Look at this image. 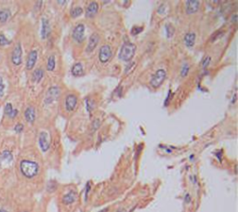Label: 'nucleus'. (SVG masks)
<instances>
[{"instance_id":"1","label":"nucleus","mask_w":238,"mask_h":212,"mask_svg":"<svg viewBox=\"0 0 238 212\" xmlns=\"http://www.w3.org/2000/svg\"><path fill=\"white\" fill-rule=\"evenodd\" d=\"M20 170L25 178L32 179L38 174L39 166L37 162L31 160H21L20 163Z\"/></svg>"},{"instance_id":"2","label":"nucleus","mask_w":238,"mask_h":212,"mask_svg":"<svg viewBox=\"0 0 238 212\" xmlns=\"http://www.w3.org/2000/svg\"><path fill=\"white\" fill-rule=\"evenodd\" d=\"M136 52V46L132 43H125L118 54V58L124 62H130Z\"/></svg>"},{"instance_id":"3","label":"nucleus","mask_w":238,"mask_h":212,"mask_svg":"<svg viewBox=\"0 0 238 212\" xmlns=\"http://www.w3.org/2000/svg\"><path fill=\"white\" fill-rule=\"evenodd\" d=\"M166 76V73L164 69H158L152 76L151 80H150V85L154 87L157 88L159 87L165 81Z\"/></svg>"},{"instance_id":"4","label":"nucleus","mask_w":238,"mask_h":212,"mask_svg":"<svg viewBox=\"0 0 238 212\" xmlns=\"http://www.w3.org/2000/svg\"><path fill=\"white\" fill-rule=\"evenodd\" d=\"M60 95V87H51L47 91V94L45 97V102L47 104H50L53 102H55L56 100H58Z\"/></svg>"},{"instance_id":"5","label":"nucleus","mask_w":238,"mask_h":212,"mask_svg":"<svg viewBox=\"0 0 238 212\" xmlns=\"http://www.w3.org/2000/svg\"><path fill=\"white\" fill-rule=\"evenodd\" d=\"M113 55V51H112V48L109 45H104L100 48L99 52V60L100 63L105 64L107 62H109L110 59L112 58Z\"/></svg>"},{"instance_id":"6","label":"nucleus","mask_w":238,"mask_h":212,"mask_svg":"<svg viewBox=\"0 0 238 212\" xmlns=\"http://www.w3.org/2000/svg\"><path fill=\"white\" fill-rule=\"evenodd\" d=\"M11 62L16 66L21 65L22 62V48H21V43H17L13 48V51L11 54Z\"/></svg>"},{"instance_id":"7","label":"nucleus","mask_w":238,"mask_h":212,"mask_svg":"<svg viewBox=\"0 0 238 212\" xmlns=\"http://www.w3.org/2000/svg\"><path fill=\"white\" fill-rule=\"evenodd\" d=\"M73 38L77 43H81L85 38V25L83 23L77 24L73 31Z\"/></svg>"},{"instance_id":"8","label":"nucleus","mask_w":238,"mask_h":212,"mask_svg":"<svg viewBox=\"0 0 238 212\" xmlns=\"http://www.w3.org/2000/svg\"><path fill=\"white\" fill-rule=\"evenodd\" d=\"M38 143L40 146V149L42 150V152H47V151L49 149L50 146V141H49V135L46 131H41L38 137Z\"/></svg>"},{"instance_id":"9","label":"nucleus","mask_w":238,"mask_h":212,"mask_svg":"<svg viewBox=\"0 0 238 212\" xmlns=\"http://www.w3.org/2000/svg\"><path fill=\"white\" fill-rule=\"evenodd\" d=\"M77 97L75 94H69L67 95V97L65 98V109L68 112H72L74 111L76 106H77Z\"/></svg>"},{"instance_id":"10","label":"nucleus","mask_w":238,"mask_h":212,"mask_svg":"<svg viewBox=\"0 0 238 212\" xmlns=\"http://www.w3.org/2000/svg\"><path fill=\"white\" fill-rule=\"evenodd\" d=\"M199 8H200V2L197 1V0H188L185 3V10H186V13L189 15L196 13Z\"/></svg>"},{"instance_id":"11","label":"nucleus","mask_w":238,"mask_h":212,"mask_svg":"<svg viewBox=\"0 0 238 212\" xmlns=\"http://www.w3.org/2000/svg\"><path fill=\"white\" fill-rule=\"evenodd\" d=\"M37 57H38L37 50L33 49V50H31L29 52L28 58H27V62H26V69L27 70H32L33 68V66H35L36 64H37Z\"/></svg>"},{"instance_id":"12","label":"nucleus","mask_w":238,"mask_h":212,"mask_svg":"<svg viewBox=\"0 0 238 212\" xmlns=\"http://www.w3.org/2000/svg\"><path fill=\"white\" fill-rule=\"evenodd\" d=\"M99 42V36L96 33L92 34L89 37V40H88V46H87V52H91L93 51L96 47L98 46Z\"/></svg>"},{"instance_id":"13","label":"nucleus","mask_w":238,"mask_h":212,"mask_svg":"<svg viewBox=\"0 0 238 212\" xmlns=\"http://www.w3.org/2000/svg\"><path fill=\"white\" fill-rule=\"evenodd\" d=\"M51 32L50 24L48 19L43 18L42 19V26H41V37L42 39H46L49 37Z\"/></svg>"},{"instance_id":"14","label":"nucleus","mask_w":238,"mask_h":212,"mask_svg":"<svg viewBox=\"0 0 238 212\" xmlns=\"http://www.w3.org/2000/svg\"><path fill=\"white\" fill-rule=\"evenodd\" d=\"M13 160L12 153L9 150H5L0 154V164L1 165H10Z\"/></svg>"},{"instance_id":"15","label":"nucleus","mask_w":238,"mask_h":212,"mask_svg":"<svg viewBox=\"0 0 238 212\" xmlns=\"http://www.w3.org/2000/svg\"><path fill=\"white\" fill-rule=\"evenodd\" d=\"M24 118L28 123L33 124L36 120V110L33 107L29 106L24 111Z\"/></svg>"},{"instance_id":"16","label":"nucleus","mask_w":238,"mask_h":212,"mask_svg":"<svg viewBox=\"0 0 238 212\" xmlns=\"http://www.w3.org/2000/svg\"><path fill=\"white\" fill-rule=\"evenodd\" d=\"M77 199V195L75 191H70L62 196V203L64 205H71Z\"/></svg>"},{"instance_id":"17","label":"nucleus","mask_w":238,"mask_h":212,"mask_svg":"<svg viewBox=\"0 0 238 212\" xmlns=\"http://www.w3.org/2000/svg\"><path fill=\"white\" fill-rule=\"evenodd\" d=\"M99 10V5L97 2H91L89 5L87 7L86 10V17L87 18H93Z\"/></svg>"},{"instance_id":"18","label":"nucleus","mask_w":238,"mask_h":212,"mask_svg":"<svg viewBox=\"0 0 238 212\" xmlns=\"http://www.w3.org/2000/svg\"><path fill=\"white\" fill-rule=\"evenodd\" d=\"M195 42V34L194 33H187L184 36V44L188 48H192Z\"/></svg>"},{"instance_id":"19","label":"nucleus","mask_w":238,"mask_h":212,"mask_svg":"<svg viewBox=\"0 0 238 212\" xmlns=\"http://www.w3.org/2000/svg\"><path fill=\"white\" fill-rule=\"evenodd\" d=\"M71 72H72V75H75V76H80L83 75L84 73V68H83V64H80V63H77L76 64L73 65L72 69H71Z\"/></svg>"},{"instance_id":"20","label":"nucleus","mask_w":238,"mask_h":212,"mask_svg":"<svg viewBox=\"0 0 238 212\" xmlns=\"http://www.w3.org/2000/svg\"><path fill=\"white\" fill-rule=\"evenodd\" d=\"M11 12L9 9H1L0 10V22H6L10 18Z\"/></svg>"},{"instance_id":"21","label":"nucleus","mask_w":238,"mask_h":212,"mask_svg":"<svg viewBox=\"0 0 238 212\" xmlns=\"http://www.w3.org/2000/svg\"><path fill=\"white\" fill-rule=\"evenodd\" d=\"M43 76H44V71L41 68H38V69L35 70L33 73V80L35 82H37V83L40 82L42 80Z\"/></svg>"},{"instance_id":"22","label":"nucleus","mask_w":238,"mask_h":212,"mask_svg":"<svg viewBox=\"0 0 238 212\" xmlns=\"http://www.w3.org/2000/svg\"><path fill=\"white\" fill-rule=\"evenodd\" d=\"M56 66V60H55V56L51 55L49 57L48 59V63H47V70L48 71H53L55 69Z\"/></svg>"},{"instance_id":"23","label":"nucleus","mask_w":238,"mask_h":212,"mask_svg":"<svg viewBox=\"0 0 238 212\" xmlns=\"http://www.w3.org/2000/svg\"><path fill=\"white\" fill-rule=\"evenodd\" d=\"M166 37L167 38H170L174 36V33H175V29L174 27L171 25V24H166Z\"/></svg>"},{"instance_id":"24","label":"nucleus","mask_w":238,"mask_h":212,"mask_svg":"<svg viewBox=\"0 0 238 212\" xmlns=\"http://www.w3.org/2000/svg\"><path fill=\"white\" fill-rule=\"evenodd\" d=\"M82 13H83V10H82V8H80V7H76L75 9H73V10H71V16H72L73 18H77V17H79Z\"/></svg>"},{"instance_id":"25","label":"nucleus","mask_w":238,"mask_h":212,"mask_svg":"<svg viewBox=\"0 0 238 212\" xmlns=\"http://www.w3.org/2000/svg\"><path fill=\"white\" fill-rule=\"evenodd\" d=\"M10 44V41L8 40V38L6 37L5 35L0 34V47H5Z\"/></svg>"},{"instance_id":"26","label":"nucleus","mask_w":238,"mask_h":212,"mask_svg":"<svg viewBox=\"0 0 238 212\" xmlns=\"http://www.w3.org/2000/svg\"><path fill=\"white\" fill-rule=\"evenodd\" d=\"M189 69H190L189 64H184L182 65V68H181V75L182 77H185L188 75V73H189Z\"/></svg>"},{"instance_id":"27","label":"nucleus","mask_w":238,"mask_h":212,"mask_svg":"<svg viewBox=\"0 0 238 212\" xmlns=\"http://www.w3.org/2000/svg\"><path fill=\"white\" fill-rule=\"evenodd\" d=\"M13 106H12V104L11 103H10V102H8L6 105H5V109H4V113H5V114L6 115H8V116H10V114H11V112L13 111Z\"/></svg>"},{"instance_id":"28","label":"nucleus","mask_w":238,"mask_h":212,"mask_svg":"<svg viewBox=\"0 0 238 212\" xmlns=\"http://www.w3.org/2000/svg\"><path fill=\"white\" fill-rule=\"evenodd\" d=\"M56 187H57V185L55 184L54 181H49L48 184V192H49V193L54 192L56 190Z\"/></svg>"},{"instance_id":"29","label":"nucleus","mask_w":238,"mask_h":212,"mask_svg":"<svg viewBox=\"0 0 238 212\" xmlns=\"http://www.w3.org/2000/svg\"><path fill=\"white\" fill-rule=\"evenodd\" d=\"M5 91V84L3 82V78L0 77V97H2L4 95Z\"/></svg>"},{"instance_id":"30","label":"nucleus","mask_w":238,"mask_h":212,"mask_svg":"<svg viewBox=\"0 0 238 212\" xmlns=\"http://www.w3.org/2000/svg\"><path fill=\"white\" fill-rule=\"evenodd\" d=\"M210 60H211L210 57H206L205 59H204L203 64H202V65H203V68H204V69H206V68L209 66V64H210Z\"/></svg>"},{"instance_id":"31","label":"nucleus","mask_w":238,"mask_h":212,"mask_svg":"<svg viewBox=\"0 0 238 212\" xmlns=\"http://www.w3.org/2000/svg\"><path fill=\"white\" fill-rule=\"evenodd\" d=\"M142 31V27H134V28L131 30V34L134 35V36H136V35L140 34Z\"/></svg>"},{"instance_id":"32","label":"nucleus","mask_w":238,"mask_h":212,"mask_svg":"<svg viewBox=\"0 0 238 212\" xmlns=\"http://www.w3.org/2000/svg\"><path fill=\"white\" fill-rule=\"evenodd\" d=\"M14 130H15V132H17V133L22 132V130H23V125L21 124V123H18V124L14 127Z\"/></svg>"},{"instance_id":"33","label":"nucleus","mask_w":238,"mask_h":212,"mask_svg":"<svg viewBox=\"0 0 238 212\" xmlns=\"http://www.w3.org/2000/svg\"><path fill=\"white\" fill-rule=\"evenodd\" d=\"M17 114H18V110H17V109H13V111L11 112V114H10L9 117H10V118H15V117L17 116Z\"/></svg>"},{"instance_id":"34","label":"nucleus","mask_w":238,"mask_h":212,"mask_svg":"<svg viewBox=\"0 0 238 212\" xmlns=\"http://www.w3.org/2000/svg\"><path fill=\"white\" fill-rule=\"evenodd\" d=\"M164 10H165V5H161V6L158 8V10H157V11H158L159 14H163V13H164Z\"/></svg>"},{"instance_id":"35","label":"nucleus","mask_w":238,"mask_h":212,"mask_svg":"<svg viewBox=\"0 0 238 212\" xmlns=\"http://www.w3.org/2000/svg\"><path fill=\"white\" fill-rule=\"evenodd\" d=\"M184 201H185V203H187V204L191 202V196H190L189 194H186V195H185V197H184Z\"/></svg>"},{"instance_id":"36","label":"nucleus","mask_w":238,"mask_h":212,"mask_svg":"<svg viewBox=\"0 0 238 212\" xmlns=\"http://www.w3.org/2000/svg\"><path fill=\"white\" fill-rule=\"evenodd\" d=\"M90 190V186H89V184L88 183L87 184V188H86V200H87V198H88V191Z\"/></svg>"},{"instance_id":"37","label":"nucleus","mask_w":238,"mask_h":212,"mask_svg":"<svg viewBox=\"0 0 238 212\" xmlns=\"http://www.w3.org/2000/svg\"><path fill=\"white\" fill-rule=\"evenodd\" d=\"M236 19H237V16H236V14H235V15H233V16H232V19L233 23H235V22H236Z\"/></svg>"},{"instance_id":"38","label":"nucleus","mask_w":238,"mask_h":212,"mask_svg":"<svg viewBox=\"0 0 238 212\" xmlns=\"http://www.w3.org/2000/svg\"><path fill=\"white\" fill-rule=\"evenodd\" d=\"M57 3H58V4H65L66 1H58Z\"/></svg>"},{"instance_id":"39","label":"nucleus","mask_w":238,"mask_h":212,"mask_svg":"<svg viewBox=\"0 0 238 212\" xmlns=\"http://www.w3.org/2000/svg\"><path fill=\"white\" fill-rule=\"evenodd\" d=\"M108 211V208H105V209H103V210H100L99 212H107Z\"/></svg>"},{"instance_id":"40","label":"nucleus","mask_w":238,"mask_h":212,"mask_svg":"<svg viewBox=\"0 0 238 212\" xmlns=\"http://www.w3.org/2000/svg\"><path fill=\"white\" fill-rule=\"evenodd\" d=\"M0 212H8V211L5 210V209H0Z\"/></svg>"},{"instance_id":"41","label":"nucleus","mask_w":238,"mask_h":212,"mask_svg":"<svg viewBox=\"0 0 238 212\" xmlns=\"http://www.w3.org/2000/svg\"><path fill=\"white\" fill-rule=\"evenodd\" d=\"M117 212H124V211H122V210H118Z\"/></svg>"},{"instance_id":"42","label":"nucleus","mask_w":238,"mask_h":212,"mask_svg":"<svg viewBox=\"0 0 238 212\" xmlns=\"http://www.w3.org/2000/svg\"><path fill=\"white\" fill-rule=\"evenodd\" d=\"M23 212H27V211H23Z\"/></svg>"}]
</instances>
